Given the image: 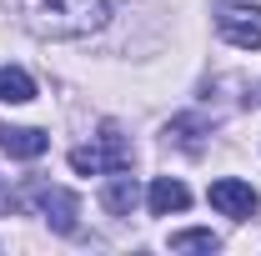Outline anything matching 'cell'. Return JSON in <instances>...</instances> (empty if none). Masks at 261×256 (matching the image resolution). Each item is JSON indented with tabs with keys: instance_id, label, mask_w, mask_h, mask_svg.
<instances>
[{
	"instance_id": "6da1fadb",
	"label": "cell",
	"mask_w": 261,
	"mask_h": 256,
	"mask_svg": "<svg viewBox=\"0 0 261 256\" xmlns=\"http://www.w3.org/2000/svg\"><path fill=\"white\" fill-rule=\"evenodd\" d=\"M20 25L40 40H81L106 25L111 0H10Z\"/></svg>"
},
{
	"instance_id": "7a4b0ae2",
	"label": "cell",
	"mask_w": 261,
	"mask_h": 256,
	"mask_svg": "<svg viewBox=\"0 0 261 256\" xmlns=\"http://www.w3.org/2000/svg\"><path fill=\"white\" fill-rule=\"evenodd\" d=\"M70 166H75L81 176H111V171H130V141L121 136V126H116V121H106L96 146H75V151H70Z\"/></svg>"
},
{
	"instance_id": "3957f363",
	"label": "cell",
	"mask_w": 261,
	"mask_h": 256,
	"mask_svg": "<svg viewBox=\"0 0 261 256\" xmlns=\"http://www.w3.org/2000/svg\"><path fill=\"white\" fill-rule=\"evenodd\" d=\"M25 201H35V206H40V216H45V221L56 226V231H65V236L75 231L81 201H75V196L65 191V186H45V181H35L31 191H25Z\"/></svg>"
},
{
	"instance_id": "277c9868",
	"label": "cell",
	"mask_w": 261,
	"mask_h": 256,
	"mask_svg": "<svg viewBox=\"0 0 261 256\" xmlns=\"http://www.w3.org/2000/svg\"><path fill=\"white\" fill-rule=\"evenodd\" d=\"M211 206L221 211V216H231V221H251L261 206V196L246 186V181H236V176H221V181H211Z\"/></svg>"
},
{
	"instance_id": "5b68a950",
	"label": "cell",
	"mask_w": 261,
	"mask_h": 256,
	"mask_svg": "<svg viewBox=\"0 0 261 256\" xmlns=\"http://www.w3.org/2000/svg\"><path fill=\"white\" fill-rule=\"evenodd\" d=\"M216 31L241 50H261V5H226L216 15Z\"/></svg>"
},
{
	"instance_id": "8992f818",
	"label": "cell",
	"mask_w": 261,
	"mask_h": 256,
	"mask_svg": "<svg viewBox=\"0 0 261 256\" xmlns=\"http://www.w3.org/2000/svg\"><path fill=\"white\" fill-rule=\"evenodd\" d=\"M0 151L15 156V161H35V156L50 151V136L35 131V126H0Z\"/></svg>"
},
{
	"instance_id": "52a82bcc",
	"label": "cell",
	"mask_w": 261,
	"mask_h": 256,
	"mask_svg": "<svg viewBox=\"0 0 261 256\" xmlns=\"http://www.w3.org/2000/svg\"><path fill=\"white\" fill-rule=\"evenodd\" d=\"M136 201H141L136 176H126V171H111V176H106V186H100V206H106L111 216H130V211H136Z\"/></svg>"
},
{
	"instance_id": "ba28073f",
	"label": "cell",
	"mask_w": 261,
	"mask_h": 256,
	"mask_svg": "<svg viewBox=\"0 0 261 256\" xmlns=\"http://www.w3.org/2000/svg\"><path fill=\"white\" fill-rule=\"evenodd\" d=\"M151 216H171V211H186V201H191V191L176 181V176H156L151 181Z\"/></svg>"
},
{
	"instance_id": "9c48e42d",
	"label": "cell",
	"mask_w": 261,
	"mask_h": 256,
	"mask_svg": "<svg viewBox=\"0 0 261 256\" xmlns=\"http://www.w3.org/2000/svg\"><path fill=\"white\" fill-rule=\"evenodd\" d=\"M0 100H5V106H25V100H35V81L20 70V65H5V70H0Z\"/></svg>"
},
{
	"instance_id": "30bf717a",
	"label": "cell",
	"mask_w": 261,
	"mask_h": 256,
	"mask_svg": "<svg viewBox=\"0 0 261 256\" xmlns=\"http://www.w3.org/2000/svg\"><path fill=\"white\" fill-rule=\"evenodd\" d=\"M221 241L211 231H171V251H216Z\"/></svg>"
}]
</instances>
